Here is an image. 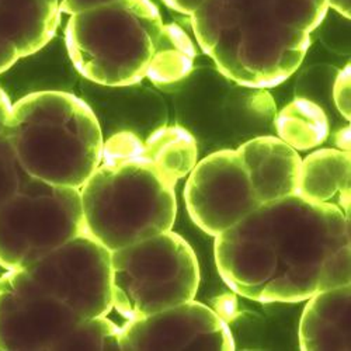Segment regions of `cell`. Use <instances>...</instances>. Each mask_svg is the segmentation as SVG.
<instances>
[{
    "label": "cell",
    "instance_id": "obj_2",
    "mask_svg": "<svg viewBox=\"0 0 351 351\" xmlns=\"http://www.w3.org/2000/svg\"><path fill=\"white\" fill-rule=\"evenodd\" d=\"M111 309L110 252L77 237L0 277V350H53L82 322Z\"/></svg>",
    "mask_w": 351,
    "mask_h": 351
},
{
    "label": "cell",
    "instance_id": "obj_9",
    "mask_svg": "<svg viewBox=\"0 0 351 351\" xmlns=\"http://www.w3.org/2000/svg\"><path fill=\"white\" fill-rule=\"evenodd\" d=\"M112 308L136 320L195 298L198 260L173 230L110 252Z\"/></svg>",
    "mask_w": 351,
    "mask_h": 351
},
{
    "label": "cell",
    "instance_id": "obj_17",
    "mask_svg": "<svg viewBox=\"0 0 351 351\" xmlns=\"http://www.w3.org/2000/svg\"><path fill=\"white\" fill-rule=\"evenodd\" d=\"M195 48L191 38L176 23L165 24L163 38L148 79L158 87H171L194 68Z\"/></svg>",
    "mask_w": 351,
    "mask_h": 351
},
{
    "label": "cell",
    "instance_id": "obj_21",
    "mask_svg": "<svg viewBox=\"0 0 351 351\" xmlns=\"http://www.w3.org/2000/svg\"><path fill=\"white\" fill-rule=\"evenodd\" d=\"M350 65L341 68L333 82L332 86V100L333 106H336L337 111L348 121L350 120Z\"/></svg>",
    "mask_w": 351,
    "mask_h": 351
},
{
    "label": "cell",
    "instance_id": "obj_3",
    "mask_svg": "<svg viewBox=\"0 0 351 351\" xmlns=\"http://www.w3.org/2000/svg\"><path fill=\"white\" fill-rule=\"evenodd\" d=\"M176 184L143 154V138L130 131L110 135L100 165L79 189L86 235L114 252L171 230Z\"/></svg>",
    "mask_w": 351,
    "mask_h": 351
},
{
    "label": "cell",
    "instance_id": "obj_20",
    "mask_svg": "<svg viewBox=\"0 0 351 351\" xmlns=\"http://www.w3.org/2000/svg\"><path fill=\"white\" fill-rule=\"evenodd\" d=\"M28 179L14 154L13 146L6 135H0V208L19 191Z\"/></svg>",
    "mask_w": 351,
    "mask_h": 351
},
{
    "label": "cell",
    "instance_id": "obj_18",
    "mask_svg": "<svg viewBox=\"0 0 351 351\" xmlns=\"http://www.w3.org/2000/svg\"><path fill=\"white\" fill-rule=\"evenodd\" d=\"M120 326L107 316L87 319L69 332L53 350H120Z\"/></svg>",
    "mask_w": 351,
    "mask_h": 351
},
{
    "label": "cell",
    "instance_id": "obj_4",
    "mask_svg": "<svg viewBox=\"0 0 351 351\" xmlns=\"http://www.w3.org/2000/svg\"><path fill=\"white\" fill-rule=\"evenodd\" d=\"M301 156L276 135L201 158L187 176L184 201L193 222L210 237L263 204L295 194Z\"/></svg>",
    "mask_w": 351,
    "mask_h": 351
},
{
    "label": "cell",
    "instance_id": "obj_14",
    "mask_svg": "<svg viewBox=\"0 0 351 351\" xmlns=\"http://www.w3.org/2000/svg\"><path fill=\"white\" fill-rule=\"evenodd\" d=\"M350 152L319 149L301 159L295 194L313 202L330 204L350 218Z\"/></svg>",
    "mask_w": 351,
    "mask_h": 351
},
{
    "label": "cell",
    "instance_id": "obj_16",
    "mask_svg": "<svg viewBox=\"0 0 351 351\" xmlns=\"http://www.w3.org/2000/svg\"><path fill=\"white\" fill-rule=\"evenodd\" d=\"M143 154L178 182L199 160L195 139L180 125H163L145 136Z\"/></svg>",
    "mask_w": 351,
    "mask_h": 351
},
{
    "label": "cell",
    "instance_id": "obj_11",
    "mask_svg": "<svg viewBox=\"0 0 351 351\" xmlns=\"http://www.w3.org/2000/svg\"><path fill=\"white\" fill-rule=\"evenodd\" d=\"M120 350L232 351L235 340L226 322L194 300L120 326Z\"/></svg>",
    "mask_w": 351,
    "mask_h": 351
},
{
    "label": "cell",
    "instance_id": "obj_10",
    "mask_svg": "<svg viewBox=\"0 0 351 351\" xmlns=\"http://www.w3.org/2000/svg\"><path fill=\"white\" fill-rule=\"evenodd\" d=\"M86 235L79 189L30 178L0 208V266L30 265Z\"/></svg>",
    "mask_w": 351,
    "mask_h": 351
},
{
    "label": "cell",
    "instance_id": "obj_22",
    "mask_svg": "<svg viewBox=\"0 0 351 351\" xmlns=\"http://www.w3.org/2000/svg\"><path fill=\"white\" fill-rule=\"evenodd\" d=\"M56 2L58 6H60L61 13H68L72 16L87 9H93L101 5L117 2V0H56Z\"/></svg>",
    "mask_w": 351,
    "mask_h": 351
},
{
    "label": "cell",
    "instance_id": "obj_5",
    "mask_svg": "<svg viewBox=\"0 0 351 351\" xmlns=\"http://www.w3.org/2000/svg\"><path fill=\"white\" fill-rule=\"evenodd\" d=\"M190 17L215 68L254 89H270L294 75L311 47V34L277 21L271 0H204Z\"/></svg>",
    "mask_w": 351,
    "mask_h": 351
},
{
    "label": "cell",
    "instance_id": "obj_8",
    "mask_svg": "<svg viewBox=\"0 0 351 351\" xmlns=\"http://www.w3.org/2000/svg\"><path fill=\"white\" fill-rule=\"evenodd\" d=\"M173 92L176 121L197 142L199 159L237 149L253 138L276 135L277 107L266 89L233 82L217 68H193Z\"/></svg>",
    "mask_w": 351,
    "mask_h": 351
},
{
    "label": "cell",
    "instance_id": "obj_24",
    "mask_svg": "<svg viewBox=\"0 0 351 351\" xmlns=\"http://www.w3.org/2000/svg\"><path fill=\"white\" fill-rule=\"evenodd\" d=\"M12 101L8 97V95L3 92L2 87H0V135L6 132L9 117L12 112Z\"/></svg>",
    "mask_w": 351,
    "mask_h": 351
},
{
    "label": "cell",
    "instance_id": "obj_19",
    "mask_svg": "<svg viewBox=\"0 0 351 351\" xmlns=\"http://www.w3.org/2000/svg\"><path fill=\"white\" fill-rule=\"evenodd\" d=\"M329 10L326 0H271V12L278 23L306 34L322 25Z\"/></svg>",
    "mask_w": 351,
    "mask_h": 351
},
{
    "label": "cell",
    "instance_id": "obj_23",
    "mask_svg": "<svg viewBox=\"0 0 351 351\" xmlns=\"http://www.w3.org/2000/svg\"><path fill=\"white\" fill-rule=\"evenodd\" d=\"M163 2L174 12L191 16V13L204 2V0H163Z\"/></svg>",
    "mask_w": 351,
    "mask_h": 351
},
{
    "label": "cell",
    "instance_id": "obj_6",
    "mask_svg": "<svg viewBox=\"0 0 351 351\" xmlns=\"http://www.w3.org/2000/svg\"><path fill=\"white\" fill-rule=\"evenodd\" d=\"M6 135L23 170L49 184L80 189L101 160L97 115L68 92H36L16 101Z\"/></svg>",
    "mask_w": 351,
    "mask_h": 351
},
{
    "label": "cell",
    "instance_id": "obj_25",
    "mask_svg": "<svg viewBox=\"0 0 351 351\" xmlns=\"http://www.w3.org/2000/svg\"><path fill=\"white\" fill-rule=\"evenodd\" d=\"M329 9L339 13L340 16L350 20V12H351V0H326Z\"/></svg>",
    "mask_w": 351,
    "mask_h": 351
},
{
    "label": "cell",
    "instance_id": "obj_12",
    "mask_svg": "<svg viewBox=\"0 0 351 351\" xmlns=\"http://www.w3.org/2000/svg\"><path fill=\"white\" fill-rule=\"evenodd\" d=\"M60 21L61 10L53 0H0V73L43 49Z\"/></svg>",
    "mask_w": 351,
    "mask_h": 351
},
{
    "label": "cell",
    "instance_id": "obj_7",
    "mask_svg": "<svg viewBox=\"0 0 351 351\" xmlns=\"http://www.w3.org/2000/svg\"><path fill=\"white\" fill-rule=\"evenodd\" d=\"M165 21L151 0H117L72 14L65 43L76 71L104 87L148 79Z\"/></svg>",
    "mask_w": 351,
    "mask_h": 351
},
{
    "label": "cell",
    "instance_id": "obj_13",
    "mask_svg": "<svg viewBox=\"0 0 351 351\" xmlns=\"http://www.w3.org/2000/svg\"><path fill=\"white\" fill-rule=\"evenodd\" d=\"M306 301L298 330L301 350H351V284L320 291Z\"/></svg>",
    "mask_w": 351,
    "mask_h": 351
},
{
    "label": "cell",
    "instance_id": "obj_1",
    "mask_svg": "<svg viewBox=\"0 0 351 351\" xmlns=\"http://www.w3.org/2000/svg\"><path fill=\"white\" fill-rule=\"evenodd\" d=\"M221 278L260 304H297L351 284L350 218L330 204L289 194L215 237Z\"/></svg>",
    "mask_w": 351,
    "mask_h": 351
},
{
    "label": "cell",
    "instance_id": "obj_15",
    "mask_svg": "<svg viewBox=\"0 0 351 351\" xmlns=\"http://www.w3.org/2000/svg\"><path fill=\"white\" fill-rule=\"evenodd\" d=\"M276 136L295 151H308L322 145L330 131L329 115L317 103L297 97L276 114Z\"/></svg>",
    "mask_w": 351,
    "mask_h": 351
}]
</instances>
